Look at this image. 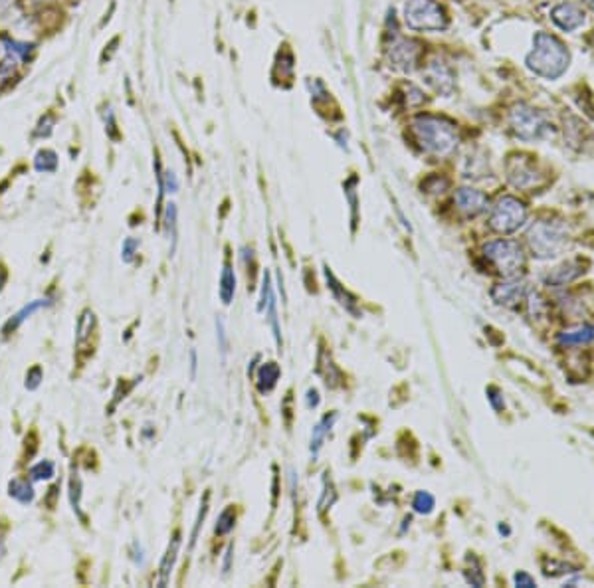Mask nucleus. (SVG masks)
I'll return each mask as SVG.
<instances>
[{
  "mask_svg": "<svg viewBox=\"0 0 594 588\" xmlns=\"http://www.w3.org/2000/svg\"><path fill=\"white\" fill-rule=\"evenodd\" d=\"M390 58L392 62L399 65L400 70H412L416 64L418 58V44L409 42V40H399L392 50H390Z\"/></svg>",
  "mask_w": 594,
  "mask_h": 588,
  "instance_id": "obj_14",
  "label": "nucleus"
},
{
  "mask_svg": "<svg viewBox=\"0 0 594 588\" xmlns=\"http://www.w3.org/2000/svg\"><path fill=\"white\" fill-rule=\"evenodd\" d=\"M133 549H135V562L143 565V549H141L139 542H133Z\"/></svg>",
  "mask_w": 594,
  "mask_h": 588,
  "instance_id": "obj_43",
  "label": "nucleus"
},
{
  "mask_svg": "<svg viewBox=\"0 0 594 588\" xmlns=\"http://www.w3.org/2000/svg\"><path fill=\"white\" fill-rule=\"evenodd\" d=\"M268 311H266V315H268V321L269 325H271V331H274V339H276V345H278L279 349H281V329H279V321H278V305H276V295L271 294V297H269V304L268 307H266Z\"/></svg>",
  "mask_w": 594,
  "mask_h": 588,
  "instance_id": "obj_28",
  "label": "nucleus"
},
{
  "mask_svg": "<svg viewBox=\"0 0 594 588\" xmlns=\"http://www.w3.org/2000/svg\"><path fill=\"white\" fill-rule=\"evenodd\" d=\"M325 276H327V284H329V287H331V292H333V295L337 297V301L343 305L345 309L349 313H353L355 317H361V313H359V309H357V301H355L351 295L345 292L343 287H341V284L335 279V276L329 272V269H325Z\"/></svg>",
  "mask_w": 594,
  "mask_h": 588,
  "instance_id": "obj_22",
  "label": "nucleus"
},
{
  "mask_svg": "<svg viewBox=\"0 0 594 588\" xmlns=\"http://www.w3.org/2000/svg\"><path fill=\"white\" fill-rule=\"evenodd\" d=\"M281 370L276 363H264L258 370V390L261 395H266L269 390H274V386L278 385Z\"/></svg>",
  "mask_w": 594,
  "mask_h": 588,
  "instance_id": "obj_20",
  "label": "nucleus"
},
{
  "mask_svg": "<svg viewBox=\"0 0 594 588\" xmlns=\"http://www.w3.org/2000/svg\"><path fill=\"white\" fill-rule=\"evenodd\" d=\"M434 506H436V499H434V496H432V493H428V491H418L416 497H414V501H412V507H414V511H416V513H422V515L432 513Z\"/></svg>",
  "mask_w": 594,
  "mask_h": 588,
  "instance_id": "obj_29",
  "label": "nucleus"
},
{
  "mask_svg": "<svg viewBox=\"0 0 594 588\" xmlns=\"http://www.w3.org/2000/svg\"><path fill=\"white\" fill-rule=\"evenodd\" d=\"M404 22L414 32H440L448 26V16L436 0H409Z\"/></svg>",
  "mask_w": 594,
  "mask_h": 588,
  "instance_id": "obj_4",
  "label": "nucleus"
},
{
  "mask_svg": "<svg viewBox=\"0 0 594 588\" xmlns=\"http://www.w3.org/2000/svg\"><path fill=\"white\" fill-rule=\"evenodd\" d=\"M490 400H492L493 402V406H495V408H497V410H500V408H502V405L503 402H500V400H497V396H500V392H497V390H495V388H490Z\"/></svg>",
  "mask_w": 594,
  "mask_h": 588,
  "instance_id": "obj_44",
  "label": "nucleus"
},
{
  "mask_svg": "<svg viewBox=\"0 0 594 588\" xmlns=\"http://www.w3.org/2000/svg\"><path fill=\"white\" fill-rule=\"evenodd\" d=\"M167 228L168 234H171V252H175L177 248V206L175 204H168L167 206Z\"/></svg>",
  "mask_w": 594,
  "mask_h": 588,
  "instance_id": "obj_30",
  "label": "nucleus"
},
{
  "mask_svg": "<svg viewBox=\"0 0 594 588\" xmlns=\"http://www.w3.org/2000/svg\"><path fill=\"white\" fill-rule=\"evenodd\" d=\"M525 294H527V284L523 279L509 277L507 282H502V284L493 287L492 299L497 305H503V307H515L519 301H523Z\"/></svg>",
  "mask_w": 594,
  "mask_h": 588,
  "instance_id": "obj_9",
  "label": "nucleus"
},
{
  "mask_svg": "<svg viewBox=\"0 0 594 588\" xmlns=\"http://www.w3.org/2000/svg\"><path fill=\"white\" fill-rule=\"evenodd\" d=\"M583 272H585V269H583V266H580L578 262H568V264H565V266L553 269V272L545 277V284L555 285V287H558V285H566L568 282L576 279V277L580 276Z\"/></svg>",
  "mask_w": 594,
  "mask_h": 588,
  "instance_id": "obj_16",
  "label": "nucleus"
},
{
  "mask_svg": "<svg viewBox=\"0 0 594 588\" xmlns=\"http://www.w3.org/2000/svg\"><path fill=\"white\" fill-rule=\"evenodd\" d=\"M483 256L492 262L502 276L515 277L525 266V254L515 240H493L483 246Z\"/></svg>",
  "mask_w": 594,
  "mask_h": 588,
  "instance_id": "obj_5",
  "label": "nucleus"
},
{
  "mask_svg": "<svg viewBox=\"0 0 594 588\" xmlns=\"http://www.w3.org/2000/svg\"><path fill=\"white\" fill-rule=\"evenodd\" d=\"M70 501H72V507H74L77 517L84 521L85 517L82 513V479H80L75 469H72V478H70Z\"/></svg>",
  "mask_w": 594,
  "mask_h": 588,
  "instance_id": "obj_24",
  "label": "nucleus"
},
{
  "mask_svg": "<svg viewBox=\"0 0 594 588\" xmlns=\"http://www.w3.org/2000/svg\"><path fill=\"white\" fill-rule=\"evenodd\" d=\"M585 4L588 6L590 10H594V0H585Z\"/></svg>",
  "mask_w": 594,
  "mask_h": 588,
  "instance_id": "obj_46",
  "label": "nucleus"
},
{
  "mask_svg": "<svg viewBox=\"0 0 594 588\" xmlns=\"http://www.w3.org/2000/svg\"><path fill=\"white\" fill-rule=\"evenodd\" d=\"M232 551H234V547L230 545V547L226 549V557H224V577L230 572V565H232Z\"/></svg>",
  "mask_w": 594,
  "mask_h": 588,
  "instance_id": "obj_41",
  "label": "nucleus"
},
{
  "mask_svg": "<svg viewBox=\"0 0 594 588\" xmlns=\"http://www.w3.org/2000/svg\"><path fill=\"white\" fill-rule=\"evenodd\" d=\"M42 378H44L42 367H40V365H34V367L28 370V375H26V388H28V390H36L38 386L42 385Z\"/></svg>",
  "mask_w": 594,
  "mask_h": 588,
  "instance_id": "obj_33",
  "label": "nucleus"
},
{
  "mask_svg": "<svg viewBox=\"0 0 594 588\" xmlns=\"http://www.w3.org/2000/svg\"><path fill=\"white\" fill-rule=\"evenodd\" d=\"M196 367H198V360H196V351H190V370H193V377L196 375Z\"/></svg>",
  "mask_w": 594,
  "mask_h": 588,
  "instance_id": "obj_45",
  "label": "nucleus"
},
{
  "mask_svg": "<svg viewBox=\"0 0 594 588\" xmlns=\"http://www.w3.org/2000/svg\"><path fill=\"white\" fill-rule=\"evenodd\" d=\"M93 329H95V315H93L92 309H84V313L77 319V327H75V345L80 349L92 339Z\"/></svg>",
  "mask_w": 594,
  "mask_h": 588,
  "instance_id": "obj_21",
  "label": "nucleus"
},
{
  "mask_svg": "<svg viewBox=\"0 0 594 588\" xmlns=\"http://www.w3.org/2000/svg\"><path fill=\"white\" fill-rule=\"evenodd\" d=\"M507 181L521 191L535 188V186H541L545 183L543 175L539 173L527 156H511L509 163H507Z\"/></svg>",
  "mask_w": 594,
  "mask_h": 588,
  "instance_id": "obj_8",
  "label": "nucleus"
},
{
  "mask_svg": "<svg viewBox=\"0 0 594 588\" xmlns=\"http://www.w3.org/2000/svg\"><path fill=\"white\" fill-rule=\"evenodd\" d=\"M426 82L440 93H450L454 87L450 70L444 64H438V62H432L426 68Z\"/></svg>",
  "mask_w": 594,
  "mask_h": 588,
  "instance_id": "obj_15",
  "label": "nucleus"
},
{
  "mask_svg": "<svg viewBox=\"0 0 594 588\" xmlns=\"http://www.w3.org/2000/svg\"><path fill=\"white\" fill-rule=\"evenodd\" d=\"M551 18L553 22L557 24L561 30L565 32H573L576 28H580L585 24V12L578 4H573V2H563L553 9L551 12Z\"/></svg>",
  "mask_w": 594,
  "mask_h": 588,
  "instance_id": "obj_10",
  "label": "nucleus"
},
{
  "mask_svg": "<svg viewBox=\"0 0 594 588\" xmlns=\"http://www.w3.org/2000/svg\"><path fill=\"white\" fill-rule=\"evenodd\" d=\"M137 250H139V240L137 238H125L123 242V248H121V257L125 264H131L135 256H137Z\"/></svg>",
  "mask_w": 594,
  "mask_h": 588,
  "instance_id": "obj_31",
  "label": "nucleus"
},
{
  "mask_svg": "<svg viewBox=\"0 0 594 588\" xmlns=\"http://www.w3.org/2000/svg\"><path fill=\"white\" fill-rule=\"evenodd\" d=\"M306 402L307 408H315V406H319V392H317L315 388H309V390H307Z\"/></svg>",
  "mask_w": 594,
  "mask_h": 588,
  "instance_id": "obj_39",
  "label": "nucleus"
},
{
  "mask_svg": "<svg viewBox=\"0 0 594 588\" xmlns=\"http://www.w3.org/2000/svg\"><path fill=\"white\" fill-rule=\"evenodd\" d=\"M52 125H54V117H52V115L42 117L40 123H38L36 131H34V135H36V137H48V135L52 133Z\"/></svg>",
  "mask_w": 594,
  "mask_h": 588,
  "instance_id": "obj_36",
  "label": "nucleus"
},
{
  "mask_svg": "<svg viewBox=\"0 0 594 588\" xmlns=\"http://www.w3.org/2000/svg\"><path fill=\"white\" fill-rule=\"evenodd\" d=\"M515 584H517V587H525V588L537 587V584H535V580L531 579L527 572H523V570H519V572L515 574Z\"/></svg>",
  "mask_w": 594,
  "mask_h": 588,
  "instance_id": "obj_38",
  "label": "nucleus"
},
{
  "mask_svg": "<svg viewBox=\"0 0 594 588\" xmlns=\"http://www.w3.org/2000/svg\"><path fill=\"white\" fill-rule=\"evenodd\" d=\"M337 422V414H327V416H323L319 422L315 424V428H313V432H311V446H309V450H311V456L313 458H317V454H319V450H321V446H323V442H325L327 434L331 432V428H333V424Z\"/></svg>",
  "mask_w": 594,
  "mask_h": 588,
  "instance_id": "obj_18",
  "label": "nucleus"
},
{
  "mask_svg": "<svg viewBox=\"0 0 594 588\" xmlns=\"http://www.w3.org/2000/svg\"><path fill=\"white\" fill-rule=\"evenodd\" d=\"M28 474L34 481H48V479H52L56 476V464L52 460L38 461V464H34V466L30 468Z\"/></svg>",
  "mask_w": 594,
  "mask_h": 588,
  "instance_id": "obj_25",
  "label": "nucleus"
},
{
  "mask_svg": "<svg viewBox=\"0 0 594 588\" xmlns=\"http://www.w3.org/2000/svg\"><path fill=\"white\" fill-rule=\"evenodd\" d=\"M271 279H269V274L266 272L264 274V282H261V295H260V304H258V311H264L269 304V297H271Z\"/></svg>",
  "mask_w": 594,
  "mask_h": 588,
  "instance_id": "obj_32",
  "label": "nucleus"
},
{
  "mask_svg": "<svg viewBox=\"0 0 594 588\" xmlns=\"http://www.w3.org/2000/svg\"><path fill=\"white\" fill-rule=\"evenodd\" d=\"M6 282H9V269H6L4 266H0V294H2V289H4Z\"/></svg>",
  "mask_w": 594,
  "mask_h": 588,
  "instance_id": "obj_42",
  "label": "nucleus"
},
{
  "mask_svg": "<svg viewBox=\"0 0 594 588\" xmlns=\"http://www.w3.org/2000/svg\"><path fill=\"white\" fill-rule=\"evenodd\" d=\"M52 305V299H48V297H44V299H34V301H30V304H26L20 311H16L12 317H10L9 321H6V325L2 327V335L4 337H9L10 333H14L16 329H18L22 323L28 319L30 315H34L36 311H40V309H44V307H50Z\"/></svg>",
  "mask_w": 594,
  "mask_h": 588,
  "instance_id": "obj_12",
  "label": "nucleus"
},
{
  "mask_svg": "<svg viewBox=\"0 0 594 588\" xmlns=\"http://www.w3.org/2000/svg\"><path fill=\"white\" fill-rule=\"evenodd\" d=\"M58 489H60V486H54L50 487V491H48L46 499H44V503H46L50 509H54L56 507V497H58Z\"/></svg>",
  "mask_w": 594,
  "mask_h": 588,
  "instance_id": "obj_40",
  "label": "nucleus"
},
{
  "mask_svg": "<svg viewBox=\"0 0 594 588\" xmlns=\"http://www.w3.org/2000/svg\"><path fill=\"white\" fill-rule=\"evenodd\" d=\"M218 294H220V299H222L224 305L232 304L234 294H236V276H234V269L228 262H226L222 267V276H220V287H218Z\"/></svg>",
  "mask_w": 594,
  "mask_h": 588,
  "instance_id": "obj_23",
  "label": "nucleus"
},
{
  "mask_svg": "<svg viewBox=\"0 0 594 588\" xmlns=\"http://www.w3.org/2000/svg\"><path fill=\"white\" fill-rule=\"evenodd\" d=\"M6 42V46H9V52L10 54L18 55V58H28L30 50H32V46L30 44H20V42H10V40H4Z\"/></svg>",
  "mask_w": 594,
  "mask_h": 588,
  "instance_id": "obj_35",
  "label": "nucleus"
},
{
  "mask_svg": "<svg viewBox=\"0 0 594 588\" xmlns=\"http://www.w3.org/2000/svg\"><path fill=\"white\" fill-rule=\"evenodd\" d=\"M412 131L416 135L418 145L424 153L434 156L452 155L460 143L458 129L450 119L440 117V115H418L412 123Z\"/></svg>",
  "mask_w": 594,
  "mask_h": 588,
  "instance_id": "obj_2",
  "label": "nucleus"
},
{
  "mask_svg": "<svg viewBox=\"0 0 594 588\" xmlns=\"http://www.w3.org/2000/svg\"><path fill=\"white\" fill-rule=\"evenodd\" d=\"M178 549H180V533L173 535V539L168 542V549L161 561V567H158V580L157 587H167L168 580H171V574H173V569H175V562L178 559Z\"/></svg>",
  "mask_w": 594,
  "mask_h": 588,
  "instance_id": "obj_13",
  "label": "nucleus"
},
{
  "mask_svg": "<svg viewBox=\"0 0 594 588\" xmlns=\"http://www.w3.org/2000/svg\"><path fill=\"white\" fill-rule=\"evenodd\" d=\"M234 525H236V511H234V507H226L220 513V517H218V521H216L214 533L220 535V537L228 535L234 529Z\"/></svg>",
  "mask_w": 594,
  "mask_h": 588,
  "instance_id": "obj_27",
  "label": "nucleus"
},
{
  "mask_svg": "<svg viewBox=\"0 0 594 588\" xmlns=\"http://www.w3.org/2000/svg\"><path fill=\"white\" fill-rule=\"evenodd\" d=\"M511 129L521 141H539L553 135V125L549 123L547 117L525 103L515 105L511 111Z\"/></svg>",
  "mask_w": 594,
  "mask_h": 588,
  "instance_id": "obj_6",
  "label": "nucleus"
},
{
  "mask_svg": "<svg viewBox=\"0 0 594 588\" xmlns=\"http://www.w3.org/2000/svg\"><path fill=\"white\" fill-rule=\"evenodd\" d=\"M216 333H218V347H220V353L222 357H226L228 353V339H226V329H224V321L222 319H216Z\"/></svg>",
  "mask_w": 594,
  "mask_h": 588,
  "instance_id": "obj_37",
  "label": "nucleus"
},
{
  "mask_svg": "<svg viewBox=\"0 0 594 588\" xmlns=\"http://www.w3.org/2000/svg\"><path fill=\"white\" fill-rule=\"evenodd\" d=\"M206 513H208V496L205 497V503L200 506V511H198V517H196L195 529H193V535H190V549L195 547L196 539H198V531H200V525H202V521H205Z\"/></svg>",
  "mask_w": 594,
  "mask_h": 588,
  "instance_id": "obj_34",
  "label": "nucleus"
},
{
  "mask_svg": "<svg viewBox=\"0 0 594 588\" xmlns=\"http://www.w3.org/2000/svg\"><path fill=\"white\" fill-rule=\"evenodd\" d=\"M568 62H571V55H568L566 46L555 34H549V32L535 34L533 50L525 58V64L531 72L545 80L561 77L566 72Z\"/></svg>",
  "mask_w": 594,
  "mask_h": 588,
  "instance_id": "obj_1",
  "label": "nucleus"
},
{
  "mask_svg": "<svg viewBox=\"0 0 594 588\" xmlns=\"http://www.w3.org/2000/svg\"><path fill=\"white\" fill-rule=\"evenodd\" d=\"M34 166H36L38 173H54L58 169V155L50 149H44L34 159Z\"/></svg>",
  "mask_w": 594,
  "mask_h": 588,
  "instance_id": "obj_26",
  "label": "nucleus"
},
{
  "mask_svg": "<svg viewBox=\"0 0 594 588\" xmlns=\"http://www.w3.org/2000/svg\"><path fill=\"white\" fill-rule=\"evenodd\" d=\"M454 201L465 216H477L487 208V196L475 188H460L455 193Z\"/></svg>",
  "mask_w": 594,
  "mask_h": 588,
  "instance_id": "obj_11",
  "label": "nucleus"
},
{
  "mask_svg": "<svg viewBox=\"0 0 594 588\" xmlns=\"http://www.w3.org/2000/svg\"><path fill=\"white\" fill-rule=\"evenodd\" d=\"M594 339V327L593 325H580L575 329H568L558 335V345L563 347H575V345H586Z\"/></svg>",
  "mask_w": 594,
  "mask_h": 588,
  "instance_id": "obj_17",
  "label": "nucleus"
},
{
  "mask_svg": "<svg viewBox=\"0 0 594 588\" xmlns=\"http://www.w3.org/2000/svg\"><path fill=\"white\" fill-rule=\"evenodd\" d=\"M527 220V208L515 196H502L490 214V228L497 234H511Z\"/></svg>",
  "mask_w": 594,
  "mask_h": 588,
  "instance_id": "obj_7",
  "label": "nucleus"
},
{
  "mask_svg": "<svg viewBox=\"0 0 594 588\" xmlns=\"http://www.w3.org/2000/svg\"><path fill=\"white\" fill-rule=\"evenodd\" d=\"M568 232L563 222H535L527 230V244L539 260L558 256L566 248Z\"/></svg>",
  "mask_w": 594,
  "mask_h": 588,
  "instance_id": "obj_3",
  "label": "nucleus"
},
{
  "mask_svg": "<svg viewBox=\"0 0 594 588\" xmlns=\"http://www.w3.org/2000/svg\"><path fill=\"white\" fill-rule=\"evenodd\" d=\"M9 496L12 497V499H16L22 506H28V503L34 501L36 493H34V487H32V483H30L28 479L14 478L9 483Z\"/></svg>",
  "mask_w": 594,
  "mask_h": 588,
  "instance_id": "obj_19",
  "label": "nucleus"
}]
</instances>
